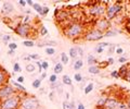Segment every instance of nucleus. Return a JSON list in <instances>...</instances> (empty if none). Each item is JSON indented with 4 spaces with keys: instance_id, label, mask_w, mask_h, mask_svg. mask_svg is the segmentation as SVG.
Here are the masks:
<instances>
[{
    "instance_id": "29",
    "label": "nucleus",
    "mask_w": 130,
    "mask_h": 109,
    "mask_svg": "<svg viewBox=\"0 0 130 109\" xmlns=\"http://www.w3.org/2000/svg\"><path fill=\"white\" fill-rule=\"evenodd\" d=\"M92 89H93V83L91 82V83H89V84L85 87L84 92H85V94H89V93L92 92Z\"/></svg>"
},
{
    "instance_id": "9",
    "label": "nucleus",
    "mask_w": 130,
    "mask_h": 109,
    "mask_svg": "<svg viewBox=\"0 0 130 109\" xmlns=\"http://www.w3.org/2000/svg\"><path fill=\"white\" fill-rule=\"evenodd\" d=\"M94 28L99 30L101 32L105 33L110 30V26H111V23L106 17H100V19H96L95 22H94Z\"/></svg>"
},
{
    "instance_id": "42",
    "label": "nucleus",
    "mask_w": 130,
    "mask_h": 109,
    "mask_svg": "<svg viewBox=\"0 0 130 109\" xmlns=\"http://www.w3.org/2000/svg\"><path fill=\"white\" fill-rule=\"evenodd\" d=\"M108 47H110V49H108V53H110V55L113 53L115 50H116V47H115V45H110Z\"/></svg>"
},
{
    "instance_id": "18",
    "label": "nucleus",
    "mask_w": 130,
    "mask_h": 109,
    "mask_svg": "<svg viewBox=\"0 0 130 109\" xmlns=\"http://www.w3.org/2000/svg\"><path fill=\"white\" fill-rule=\"evenodd\" d=\"M100 70H101V69H100L99 65H91V67H89L88 72L90 74H99Z\"/></svg>"
},
{
    "instance_id": "25",
    "label": "nucleus",
    "mask_w": 130,
    "mask_h": 109,
    "mask_svg": "<svg viewBox=\"0 0 130 109\" xmlns=\"http://www.w3.org/2000/svg\"><path fill=\"white\" fill-rule=\"evenodd\" d=\"M74 103H71L68 100H64L63 101V109H75L74 108Z\"/></svg>"
},
{
    "instance_id": "49",
    "label": "nucleus",
    "mask_w": 130,
    "mask_h": 109,
    "mask_svg": "<svg viewBox=\"0 0 130 109\" xmlns=\"http://www.w3.org/2000/svg\"><path fill=\"white\" fill-rule=\"evenodd\" d=\"M16 82L20 83V84H22V83L24 82V76H19V78H17V80H16Z\"/></svg>"
},
{
    "instance_id": "28",
    "label": "nucleus",
    "mask_w": 130,
    "mask_h": 109,
    "mask_svg": "<svg viewBox=\"0 0 130 109\" xmlns=\"http://www.w3.org/2000/svg\"><path fill=\"white\" fill-rule=\"evenodd\" d=\"M32 8H34V10L36 11V12H38V13L41 15V12H42V7H41L40 5H39V3L35 2L34 5H32Z\"/></svg>"
},
{
    "instance_id": "54",
    "label": "nucleus",
    "mask_w": 130,
    "mask_h": 109,
    "mask_svg": "<svg viewBox=\"0 0 130 109\" xmlns=\"http://www.w3.org/2000/svg\"><path fill=\"white\" fill-rule=\"evenodd\" d=\"M29 19H30L29 15H27L26 17H25V19H24V24H27L28 22H29Z\"/></svg>"
},
{
    "instance_id": "34",
    "label": "nucleus",
    "mask_w": 130,
    "mask_h": 109,
    "mask_svg": "<svg viewBox=\"0 0 130 109\" xmlns=\"http://www.w3.org/2000/svg\"><path fill=\"white\" fill-rule=\"evenodd\" d=\"M56 81H57L56 74H52V75H50V78H49V82L51 83V84H53V83H55Z\"/></svg>"
},
{
    "instance_id": "35",
    "label": "nucleus",
    "mask_w": 130,
    "mask_h": 109,
    "mask_svg": "<svg viewBox=\"0 0 130 109\" xmlns=\"http://www.w3.org/2000/svg\"><path fill=\"white\" fill-rule=\"evenodd\" d=\"M125 80V81H128V82H130V67H128V70H127V73L125 74V76L122 78Z\"/></svg>"
},
{
    "instance_id": "2",
    "label": "nucleus",
    "mask_w": 130,
    "mask_h": 109,
    "mask_svg": "<svg viewBox=\"0 0 130 109\" xmlns=\"http://www.w3.org/2000/svg\"><path fill=\"white\" fill-rule=\"evenodd\" d=\"M22 99V95L19 93L14 94V95L10 96L9 98L2 100L0 104V108L1 109H19L20 103Z\"/></svg>"
},
{
    "instance_id": "59",
    "label": "nucleus",
    "mask_w": 130,
    "mask_h": 109,
    "mask_svg": "<svg viewBox=\"0 0 130 109\" xmlns=\"http://www.w3.org/2000/svg\"><path fill=\"white\" fill-rule=\"evenodd\" d=\"M46 76H47V74H46V73H42V74H41V78H40V80H41V81H42V80L46 78Z\"/></svg>"
},
{
    "instance_id": "26",
    "label": "nucleus",
    "mask_w": 130,
    "mask_h": 109,
    "mask_svg": "<svg viewBox=\"0 0 130 109\" xmlns=\"http://www.w3.org/2000/svg\"><path fill=\"white\" fill-rule=\"evenodd\" d=\"M62 82H63V84H65V85H72L73 84V82H72V80H71V78L68 75H63V78H62Z\"/></svg>"
},
{
    "instance_id": "60",
    "label": "nucleus",
    "mask_w": 130,
    "mask_h": 109,
    "mask_svg": "<svg viewBox=\"0 0 130 109\" xmlns=\"http://www.w3.org/2000/svg\"><path fill=\"white\" fill-rule=\"evenodd\" d=\"M0 104H1V100H0Z\"/></svg>"
},
{
    "instance_id": "23",
    "label": "nucleus",
    "mask_w": 130,
    "mask_h": 109,
    "mask_svg": "<svg viewBox=\"0 0 130 109\" xmlns=\"http://www.w3.org/2000/svg\"><path fill=\"white\" fill-rule=\"evenodd\" d=\"M118 31H115V30H112V28H110L107 32L104 33V37H111V36H115L118 34Z\"/></svg>"
},
{
    "instance_id": "7",
    "label": "nucleus",
    "mask_w": 130,
    "mask_h": 109,
    "mask_svg": "<svg viewBox=\"0 0 130 109\" xmlns=\"http://www.w3.org/2000/svg\"><path fill=\"white\" fill-rule=\"evenodd\" d=\"M122 9L121 5H118V3H114V5H111L108 6L106 8V11H105V17L110 21V20H113L115 19Z\"/></svg>"
},
{
    "instance_id": "21",
    "label": "nucleus",
    "mask_w": 130,
    "mask_h": 109,
    "mask_svg": "<svg viewBox=\"0 0 130 109\" xmlns=\"http://www.w3.org/2000/svg\"><path fill=\"white\" fill-rule=\"evenodd\" d=\"M128 67H129V65H122V67L120 68V69H119V70H118V73H119V76H120V78L122 79V78H124V76H125V74L126 73H127V70H128Z\"/></svg>"
},
{
    "instance_id": "58",
    "label": "nucleus",
    "mask_w": 130,
    "mask_h": 109,
    "mask_svg": "<svg viewBox=\"0 0 130 109\" xmlns=\"http://www.w3.org/2000/svg\"><path fill=\"white\" fill-rule=\"evenodd\" d=\"M126 104H127V109H130V98L126 101Z\"/></svg>"
},
{
    "instance_id": "15",
    "label": "nucleus",
    "mask_w": 130,
    "mask_h": 109,
    "mask_svg": "<svg viewBox=\"0 0 130 109\" xmlns=\"http://www.w3.org/2000/svg\"><path fill=\"white\" fill-rule=\"evenodd\" d=\"M107 99H108V96H107V95H102V96L99 98V100L96 101V108L102 109V108L104 107V105L106 104Z\"/></svg>"
},
{
    "instance_id": "52",
    "label": "nucleus",
    "mask_w": 130,
    "mask_h": 109,
    "mask_svg": "<svg viewBox=\"0 0 130 109\" xmlns=\"http://www.w3.org/2000/svg\"><path fill=\"white\" fill-rule=\"evenodd\" d=\"M107 63H108V65H110V64H114V59H113V58H108V59H107Z\"/></svg>"
},
{
    "instance_id": "16",
    "label": "nucleus",
    "mask_w": 130,
    "mask_h": 109,
    "mask_svg": "<svg viewBox=\"0 0 130 109\" xmlns=\"http://www.w3.org/2000/svg\"><path fill=\"white\" fill-rule=\"evenodd\" d=\"M38 47H43V46H55L56 43L53 42V41H41V42H38Z\"/></svg>"
},
{
    "instance_id": "56",
    "label": "nucleus",
    "mask_w": 130,
    "mask_h": 109,
    "mask_svg": "<svg viewBox=\"0 0 130 109\" xmlns=\"http://www.w3.org/2000/svg\"><path fill=\"white\" fill-rule=\"evenodd\" d=\"M8 55H9V56H14V55H15V51H14V50H9Z\"/></svg>"
},
{
    "instance_id": "40",
    "label": "nucleus",
    "mask_w": 130,
    "mask_h": 109,
    "mask_svg": "<svg viewBox=\"0 0 130 109\" xmlns=\"http://www.w3.org/2000/svg\"><path fill=\"white\" fill-rule=\"evenodd\" d=\"M49 13V8L48 7H42V12H41V15H47Z\"/></svg>"
},
{
    "instance_id": "41",
    "label": "nucleus",
    "mask_w": 130,
    "mask_h": 109,
    "mask_svg": "<svg viewBox=\"0 0 130 109\" xmlns=\"http://www.w3.org/2000/svg\"><path fill=\"white\" fill-rule=\"evenodd\" d=\"M103 50H104V48H101V47H100V46H98V45L94 47V51L98 52V53H102V52H103Z\"/></svg>"
},
{
    "instance_id": "13",
    "label": "nucleus",
    "mask_w": 130,
    "mask_h": 109,
    "mask_svg": "<svg viewBox=\"0 0 130 109\" xmlns=\"http://www.w3.org/2000/svg\"><path fill=\"white\" fill-rule=\"evenodd\" d=\"M13 11H14V6L10 1L3 2V5H2V13L5 14V15H8V14L12 13Z\"/></svg>"
},
{
    "instance_id": "38",
    "label": "nucleus",
    "mask_w": 130,
    "mask_h": 109,
    "mask_svg": "<svg viewBox=\"0 0 130 109\" xmlns=\"http://www.w3.org/2000/svg\"><path fill=\"white\" fill-rule=\"evenodd\" d=\"M13 71L14 72H20L21 71V67H20V64L17 63V62L14 63V65H13Z\"/></svg>"
},
{
    "instance_id": "51",
    "label": "nucleus",
    "mask_w": 130,
    "mask_h": 109,
    "mask_svg": "<svg viewBox=\"0 0 130 109\" xmlns=\"http://www.w3.org/2000/svg\"><path fill=\"white\" fill-rule=\"evenodd\" d=\"M37 67L39 68V73H41V70H42V67H41V62H39V61H37Z\"/></svg>"
},
{
    "instance_id": "37",
    "label": "nucleus",
    "mask_w": 130,
    "mask_h": 109,
    "mask_svg": "<svg viewBox=\"0 0 130 109\" xmlns=\"http://www.w3.org/2000/svg\"><path fill=\"white\" fill-rule=\"evenodd\" d=\"M47 34H48V30H47L45 26H41L40 27V35L41 36H46Z\"/></svg>"
},
{
    "instance_id": "24",
    "label": "nucleus",
    "mask_w": 130,
    "mask_h": 109,
    "mask_svg": "<svg viewBox=\"0 0 130 109\" xmlns=\"http://www.w3.org/2000/svg\"><path fill=\"white\" fill-rule=\"evenodd\" d=\"M11 85H13L14 87H16L17 89L21 90V92H23V93L25 92V90H26V88H25V87H24L23 85L20 84V83H17V82H14V81H12V82H11Z\"/></svg>"
},
{
    "instance_id": "22",
    "label": "nucleus",
    "mask_w": 130,
    "mask_h": 109,
    "mask_svg": "<svg viewBox=\"0 0 130 109\" xmlns=\"http://www.w3.org/2000/svg\"><path fill=\"white\" fill-rule=\"evenodd\" d=\"M68 61H70V57H68V55H66L65 52L61 53V63L62 64H67Z\"/></svg>"
},
{
    "instance_id": "14",
    "label": "nucleus",
    "mask_w": 130,
    "mask_h": 109,
    "mask_svg": "<svg viewBox=\"0 0 130 109\" xmlns=\"http://www.w3.org/2000/svg\"><path fill=\"white\" fill-rule=\"evenodd\" d=\"M55 16L59 22L65 21L68 17V11H56L55 10Z\"/></svg>"
},
{
    "instance_id": "39",
    "label": "nucleus",
    "mask_w": 130,
    "mask_h": 109,
    "mask_svg": "<svg viewBox=\"0 0 130 109\" xmlns=\"http://www.w3.org/2000/svg\"><path fill=\"white\" fill-rule=\"evenodd\" d=\"M11 38H12V37H11L10 35H3L2 36V42L3 43H8L9 41H11Z\"/></svg>"
},
{
    "instance_id": "55",
    "label": "nucleus",
    "mask_w": 130,
    "mask_h": 109,
    "mask_svg": "<svg viewBox=\"0 0 130 109\" xmlns=\"http://www.w3.org/2000/svg\"><path fill=\"white\" fill-rule=\"evenodd\" d=\"M126 60H127V59H126L125 57H120V58H119V60H118V61H119V62H121V63H122V62H126Z\"/></svg>"
},
{
    "instance_id": "6",
    "label": "nucleus",
    "mask_w": 130,
    "mask_h": 109,
    "mask_svg": "<svg viewBox=\"0 0 130 109\" xmlns=\"http://www.w3.org/2000/svg\"><path fill=\"white\" fill-rule=\"evenodd\" d=\"M102 38H104V33L96 30V28L89 30L87 33H85V35H84V39L85 41H88V42H98Z\"/></svg>"
},
{
    "instance_id": "44",
    "label": "nucleus",
    "mask_w": 130,
    "mask_h": 109,
    "mask_svg": "<svg viewBox=\"0 0 130 109\" xmlns=\"http://www.w3.org/2000/svg\"><path fill=\"white\" fill-rule=\"evenodd\" d=\"M28 57H29L30 59H35V60H38L39 59V55H37V53H31Z\"/></svg>"
},
{
    "instance_id": "50",
    "label": "nucleus",
    "mask_w": 130,
    "mask_h": 109,
    "mask_svg": "<svg viewBox=\"0 0 130 109\" xmlns=\"http://www.w3.org/2000/svg\"><path fill=\"white\" fill-rule=\"evenodd\" d=\"M19 5L22 6V7H25V6L27 5V3H26V1H25V0H20V1H19Z\"/></svg>"
},
{
    "instance_id": "32",
    "label": "nucleus",
    "mask_w": 130,
    "mask_h": 109,
    "mask_svg": "<svg viewBox=\"0 0 130 109\" xmlns=\"http://www.w3.org/2000/svg\"><path fill=\"white\" fill-rule=\"evenodd\" d=\"M74 80H75L76 82L80 83V82H82V75L77 72V73H75V74H74Z\"/></svg>"
},
{
    "instance_id": "17",
    "label": "nucleus",
    "mask_w": 130,
    "mask_h": 109,
    "mask_svg": "<svg viewBox=\"0 0 130 109\" xmlns=\"http://www.w3.org/2000/svg\"><path fill=\"white\" fill-rule=\"evenodd\" d=\"M82 65H84V61H82V59H77V60H75V62L73 64V68H74V70L78 71L82 68Z\"/></svg>"
},
{
    "instance_id": "3",
    "label": "nucleus",
    "mask_w": 130,
    "mask_h": 109,
    "mask_svg": "<svg viewBox=\"0 0 130 109\" xmlns=\"http://www.w3.org/2000/svg\"><path fill=\"white\" fill-rule=\"evenodd\" d=\"M19 109H40V105L34 96H22Z\"/></svg>"
},
{
    "instance_id": "61",
    "label": "nucleus",
    "mask_w": 130,
    "mask_h": 109,
    "mask_svg": "<svg viewBox=\"0 0 130 109\" xmlns=\"http://www.w3.org/2000/svg\"><path fill=\"white\" fill-rule=\"evenodd\" d=\"M0 2H1V1H0Z\"/></svg>"
},
{
    "instance_id": "53",
    "label": "nucleus",
    "mask_w": 130,
    "mask_h": 109,
    "mask_svg": "<svg viewBox=\"0 0 130 109\" xmlns=\"http://www.w3.org/2000/svg\"><path fill=\"white\" fill-rule=\"evenodd\" d=\"M77 109H86V108H85V106H84V104L79 103V104H78V106H77Z\"/></svg>"
},
{
    "instance_id": "33",
    "label": "nucleus",
    "mask_w": 130,
    "mask_h": 109,
    "mask_svg": "<svg viewBox=\"0 0 130 109\" xmlns=\"http://www.w3.org/2000/svg\"><path fill=\"white\" fill-rule=\"evenodd\" d=\"M23 45L25 47H32V46L35 45V43L32 42V41H30V39H27V41H24L23 42Z\"/></svg>"
},
{
    "instance_id": "47",
    "label": "nucleus",
    "mask_w": 130,
    "mask_h": 109,
    "mask_svg": "<svg viewBox=\"0 0 130 109\" xmlns=\"http://www.w3.org/2000/svg\"><path fill=\"white\" fill-rule=\"evenodd\" d=\"M98 46H100L101 48H105V47L110 46V44H108V43H100V44H99V45H98Z\"/></svg>"
},
{
    "instance_id": "43",
    "label": "nucleus",
    "mask_w": 130,
    "mask_h": 109,
    "mask_svg": "<svg viewBox=\"0 0 130 109\" xmlns=\"http://www.w3.org/2000/svg\"><path fill=\"white\" fill-rule=\"evenodd\" d=\"M41 67L43 70H48V68H49V63L47 62V61H43V62H41Z\"/></svg>"
},
{
    "instance_id": "1",
    "label": "nucleus",
    "mask_w": 130,
    "mask_h": 109,
    "mask_svg": "<svg viewBox=\"0 0 130 109\" xmlns=\"http://www.w3.org/2000/svg\"><path fill=\"white\" fill-rule=\"evenodd\" d=\"M86 27L85 25L80 23V22H71L70 24L65 25L63 34L70 39H76L78 37H80L82 34H85Z\"/></svg>"
},
{
    "instance_id": "20",
    "label": "nucleus",
    "mask_w": 130,
    "mask_h": 109,
    "mask_svg": "<svg viewBox=\"0 0 130 109\" xmlns=\"http://www.w3.org/2000/svg\"><path fill=\"white\" fill-rule=\"evenodd\" d=\"M87 63L89 64V67H91V65H95L96 63V59H95V57L93 56V55L90 53L88 58H87Z\"/></svg>"
},
{
    "instance_id": "19",
    "label": "nucleus",
    "mask_w": 130,
    "mask_h": 109,
    "mask_svg": "<svg viewBox=\"0 0 130 109\" xmlns=\"http://www.w3.org/2000/svg\"><path fill=\"white\" fill-rule=\"evenodd\" d=\"M53 71H54V74H59L61 72H63V64L61 62H56L55 65H54Z\"/></svg>"
},
{
    "instance_id": "11",
    "label": "nucleus",
    "mask_w": 130,
    "mask_h": 109,
    "mask_svg": "<svg viewBox=\"0 0 130 109\" xmlns=\"http://www.w3.org/2000/svg\"><path fill=\"white\" fill-rule=\"evenodd\" d=\"M84 56V50H82L81 47H73V48L70 49V57L74 60L80 59V57Z\"/></svg>"
},
{
    "instance_id": "8",
    "label": "nucleus",
    "mask_w": 130,
    "mask_h": 109,
    "mask_svg": "<svg viewBox=\"0 0 130 109\" xmlns=\"http://www.w3.org/2000/svg\"><path fill=\"white\" fill-rule=\"evenodd\" d=\"M14 94H16V89L14 88L13 85L9 84V83L0 87V100L1 101L9 98L10 96L14 95Z\"/></svg>"
},
{
    "instance_id": "36",
    "label": "nucleus",
    "mask_w": 130,
    "mask_h": 109,
    "mask_svg": "<svg viewBox=\"0 0 130 109\" xmlns=\"http://www.w3.org/2000/svg\"><path fill=\"white\" fill-rule=\"evenodd\" d=\"M8 46H9V50H14V51H15L16 48H17V45L15 43H10Z\"/></svg>"
},
{
    "instance_id": "4",
    "label": "nucleus",
    "mask_w": 130,
    "mask_h": 109,
    "mask_svg": "<svg viewBox=\"0 0 130 109\" xmlns=\"http://www.w3.org/2000/svg\"><path fill=\"white\" fill-rule=\"evenodd\" d=\"M106 11V7L104 2H96L93 3L92 6H90V8L88 9V13L92 16H95L98 19L102 17L104 14H105Z\"/></svg>"
},
{
    "instance_id": "31",
    "label": "nucleus",
    "mask_w": 130,
    "mask_h": 109,
    "mask_svg": "<svg viewBox=\"0 0 130 109\" xmlns=\"http://www.w3.org/2000/svg\"><path fill=\"white\" fill-rule=\"evenodd\" d=\"M41 85V80L40 79H36L34 82H32V87L34 88H39Z\"/></svg>"
},
{
    "instance_id": "27",
    "label": "nucleus",
    "mask_w": 130,
    "mask_h": 109,
    "mask_svg": "<svg viewBox=\"0 0 130 109\" xmlns=\"http://www.w3.org/2000/svg\"><path fill=\"white\" fill-rule=\"evenodd\" d=\"M36 67L32 63H26V65H25V70H26L28 73H30V72H34L35 71Z\"/></svg>"
},
{
    "instance_id": "57",
    "label": "nucleus",
    "mask_w": 130,
    "mask_h": 109,
    "mask_svg": "<svg viewBox=\"0 0 130 109\" xmlns=\"http://www.w3.org/2000/svg\"><path fill=\"white\" fill-rule=\"evenodd\" d=\"M26 3L32 7V5H34V1H32V0H26Z\"/></svg>"
},
{
    "instance_id": "12",
    "label": "nucleus",
    "mask_w": 130,
    "mask_h": 109,
    "mask_svg": "<svg viewBox=\"0 0 130 109\" xmlns=\"http://www.w3.org/2000/svg\"><path fill=\"white\" fill-rule=\"evenodd\" d=\"M8 82H9L8 72H7V70H5V69H2L1 67H0V87L8 84Z\"/></svg>"
},
{
    "instance_id": "5",
    "label": "nucleus",
    "mask_w": 130,
    "mask_h": 109,
    "mask_svg": "<svg viewBox=\"0 0 130 109\" xmlns=\"http://www.w3.org/2000/svg\"><path fill=\"white\" fill-rule=\"evenodd\" d=\"M102 109H127V104L116 97H108L106 104Z\"/></svg>"
},
{
    "instance_id": "46",
    "label": "nucleus",
    "mask_w": 130,
    "mask_h": 109,
    "mask_svg": "<svg viewBox=\"0 0 130 109\" xmlns=\"http://www.w3.org/2000/svg\"><path fill=\"white\" fill-rule=\"evenodd\" d=\"M115 52H116L117 55H122V52H124V49L120 48V47H117L116 50H115Z\"/></svg>"
},
{
    "instance_id": "45",
    "label": "nucleus",
    "mask_w": 130,
    "mask_h": 109,
    "mask_svg": "<svg viewBox=\"0 0 130 109\" xmlns=\"http://www.w3.org/2000/svg\"><path fill=\"white\" fill-rule=\"evenodd\" d=\"M111 76H113V78H115V79H118V78H120L119 76V73H118V71H113L111 73Z\"/></svg>"
},
{
    "instance_id": "48",
    "label": "nucleus",
    "mask_w": 130,
    "mask_h": 109,
    "mask_svg": "<svg viewBox=\"0 0 130 109\" xmlns=\"http://www.w3.org/2000/svg\"><path fill=\"white\" fill-rule=\"evenodd\" d=\"M107 65H108L107 61H103V62H101V63H100V69H101V68H106Z\"/></svg>"
},
{
    "instance_id": "10",
    "label": "nucleus",
    "mask_w": 130,
    "mask_h": 109,
    "mask_svg": "<svg viewBox=\"0 0 130 109\" xmlns=\"http://www.w3.org/2000/svg\"><path fill=\"white\" fill-rule=\"evenodd\" d=\"M31 30L32 28L29 24H24V23L19 24L15 28H14V31H15L16 34L19 36H22V37H28Z\"/></svg>"
},
{
    "instance_id": "30",
    "label": "nucleus",
    "mask_w": 130,
    "mask_h": 109,
    "mask_svg": "<svg viewBox=\"0 0 130 109\" xmlns=\"http://www.w3.org/2000/svg\"><path fill=\"white\" fill-rule=\"evenodd\" d=\"M46 53L49 55V56H53V55L55 53V49H54L53 47H47L46 48Z\"/></svg>"
}]
</instances>
